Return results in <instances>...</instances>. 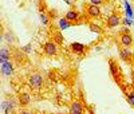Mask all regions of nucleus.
<instances>
[{"label": "nucleus", "instance_id": "nucleus-1", "mask_svg": "<svg viewBox=\"0 0 134 114\" xmlns=\"http://www.w3.org/2000/svg\"><path fill=\"white\" fill-rule=\"evenodd\" d=\"M109 68H110V75L113 77L114 81L122 87V82H124V75L121 73V67L119 64L114 61V59H110L109 61Z\"/></svg>", "mask_w": 134, "mask_h": 114}, {"label": "nucleus", "instance_id": "nucleus-2", "mask_svg": "<svg viewBox=\"0 0 134 114\" xmlns=\"http://www.w3.org/2000/svg\"><path fill=\"white\" fill-rule=\"evenodd\" d=\"M28 85H30V87L34 89V90H40V89L43 87V85H44V78H43V75L39 74V73L31 74V75L28 77Z\"/></svg>", "mask_w": 134, "mask_h": 114}, {"label": "nucleus", "instance_id": "nucleus-3", "mask_svg": "<svg viewBox=\"0 0 134 114\" xmlns=\"http://www.w3.org/2000/svg\"><path fill=\"white\" fill-rule=\"evenodd\" d=\"M43 52H44V55H47V56H57L58 52H59V47H58V44L55 42L47 40L46 43L43 44Z\"/></svg>", "mask_w": 134, "mask_h": 114}, {"label": "nucleus", "instance_id": "nucleus-4", "mask_svg": "<svg viewBox=\"0 0 134 114\" xmlns=\"http://www.w3.org/2000/svg\"><path fill=\"white\" fill-rule=\"evenodd\" d=\"M118 40H119V44L122 46V47H126V48H130L133 46V36L130 32H119L118 35Z\"/></svg>", "mask_w": 134, "mask_h": 114}, {"label": "nucleus", "instance_id": "nucleus-5", "mask_svg": "<svg viewBox=\"0 0 134 114\" xmlns=\"http://www.w3.org/2000/svg\"><path fill=\"white\" fill-rule=\"evenodd\" d=\"M12 59L19 66H24L27 63V56H26V54L23 51H21V48L20 50H18V48L12 50Z\"/></svg>", "mask_w": 134, "mask_h": 114}, {"label": "nucleus", "instance_id": "nucleus-6", "mask_svg": "<svg viewBox=\"0 0 134 114\" xmlns=\"http://www.w3.org/2000/svg\"><path fill=\"white\" fill-rule=\"evenodd\" d=\"M119 58L124 61L125 63H127V64H133V62H134V54L129 48H126V47H121L119 48Z\"/></svg>", "mask_w": 134, "mask_h": 114}, {"label": "nucleus", "instance_id": "nucleus-7", "mask_svg": "<svg viewBox=\"0 0 134 114\" xmlns=\"http://www.w3.org/2000/svg\"><path fill=\"white\" fill-rule=\"evenodd\" d=\"M69 113L70 114H83L85 113V106L81 101L78 99H74L71 104H70V107H69Z\"/></svg>", "mask_w": 134, "mask_h": 114}, {"label": "nucleus", "instance_id": "nucleus-8", "mask_svg": "<svg viewBox=\"0 0 134 114\" xmlns=\"http://www.w3.org/2000/svg\"><path fill=\"white\" fill-rule=\"evenodd\" d=\"M119 23H121V15L119 12H113V14H110L107 20H106V27L107 28H114L117 26H119Z\"/></svg>", "mask_w": 134, "mask_h": 114}, {"label": "nucleus", "instance_id": "nucleus-9", "mask_svg": "<svg viewBox=\"0 0 134 114\" xmlns=\"http://www.w3.org/2000/svg\"><path fill=\"white\" fill-rule=\"evenodd\" d=\"M64 18H66L67 20H69V21H71L72 24H78V23H81V20H82L81 14L78 12V11H75V9H70V11H67L66 15H64Z\"/></svg>", "mask_w": 134, "mask_h": 114}, {"label": "nucleus", "instance_id": "nucleus-10", "mask_svg": "<svg viewBox=\"0 0 134 114\" xmlns=\"http://www.w3.org/2000/svg\"><path fill=\"white\" fill-rule=\"evenodd\" d=\"M70 50H71L74 54H76V55H83V54H86V51H87V46H85V44H82V43H78V42H72V43L70 44Z\"/></svg>", "mask_w": 134, "mask_h": 114}, {"label": "nucleus", "instance_id": "nucleus-11", "mask_svg": "<svg viewBox=\"0 0 134 114\" xmlns=\"http://www.w3.org/2000/svg\"><path fill=\"white\" fill-rule=\"evenodd\" d=\"M15 107H16V102L14 98H9L8 101H3V104H2V109L4 110L5 114H12Z\"/></svg>", "mask_w": 134, "mask_h": 114}, {"label": "nucleus", "instance_id": "nucleus-12", "mask_svg": "<svg viewBox=\"0 0 134 114\" xmlns=\"http://www.w3.org/2000/svg\"><path fill=\"white\" fill-rule=\"evenodd\" d=\"M86 12L90 18H99L100 16V8H99V6H94L90 3L86 6Z\"/></svg>", "mask_w": 134, "mask_h": 114}, {"label": "nucleus", "instance_id": "nucleus-13", "mask_svg": "<svg viewBox=\"0 0 134 114\" xmlns=\"http://www.w3.org/2000/svg\"><path fill=\"white\" fill-rule=\"evenodd\" d=\"M0 70H2V74L5 75V77H11L14 74V63L8 61V62H4L2 63V67H0Z\"/></svg>", "mask_w": 134, "mask_h": 114}, {"label": "nucleus", "instance_id": "nucleus-14", "mask_svg": "<svg viewBox=\"0 0 134 114\" xmlns=\"http://www.w3.org/2000/svg\"><path fill=\"white\" fill-rule=\"evenodd\" d=\"M30 101H31V97H30L28 93H26V91H21V93H19V95H18V104H19L20 106L26 107V106L30 104Z\"/></svg>", "mask_w": 134, "mask_h": 114}, {"label": "nucleus", "instance_id": "nucleus-15", "mask_svg": "<svg viewBox=\"0 0 134 114\" xmlns=\"http://www.w3.org/2000/svg\"><path fill=\"white\" fill-rule=\"evenodd\" d=\"M11 58H12V51H9L7 47H2V50H0V63H4V62H8L11 61Z\"/></svg>", "mask_w": 134, "mask_h": 114}, {"label": "nucleus", "instance_id": "nucleus-16", "mask_svg": "<svg viewBox=\"0 0 134 114\" xmlns=\"http://www.w3.org/2000/svg\"><path fill=\"white\" fill-rule=\"evenodd\" d=\"M51 39H52V42H55L57 44H63L64 43V38L62 35V32L57 31V30L51 31Z\"/></svg>", "mask_w": 134, "mask_h": 114}, {"label": "nucleus", "instance_id": "nucleus-17", "mask_svg": "<svg viewBox=\"0 0 134 114\" xmlns=\"http://www.w3.org/2000/svg\"><path fill=\"white\" fill-rule=\"evenodd\" d=\"M3 39L8 43V44H14L16 42V36L12 31H7L5 34H3Z\"/></svg>", "mask_w": 134, "mask_h": 114}, {"label": "nucleus", "instance_id": "nucleus-18", "mask_svg": "<svg viewBox=\"0 0 134 114\" xmlns=\"http://www.w3.org/2000/svg\"><path fill=\"white\" fill-rule=\"evenodd\" d=\"M71 26H74L71 21H69L66 18H60L59 19V28L60 30H66V28H70Z\"/></svg>", "mask_w": 134, "mask_h": 114}, {"label": "nucleus", "instance_id": "nucleus-19", "mask_svg": "<svg viewBox=\"0 0 134 114\" xmlns=\"http://www.w3.org/2000/svg\"><path fill=\"white\" fill-rule=\"evenodd\" d=\"M126 99L131 106H134V90H130L129 93H126Z\"/></svg>", "mask_w": 134, "mask_h": 114}, {"label": "nucleus", "instance_id": "nucleus-20", "mask_svg": "<svg viewBox=\"0 0 134 114\" xmlns=\"http://www.w3.org/2000/svg\"><path fill=\"white\" fill-rule=\"evenodd\" d=\"M50 16H48V14H40V21L43 23L44 26H47L48 23H50Z\"/></svg>", "mask_w": 134, "mask_h": 114}, {"label": "nucleus", "instance_id": "nucleus-21", "mask_svg": "<svg viewBox=\"0 0 134 114\" xmlns=\"http://www.w3.org/2000/svg\"><path fill=\"white\" fill-rule=\"evenodd\" d=\"M88 27H90V30H91L93 32H97V34L102 32V28H100L98 24H94V23H90V24H88Z\"/></svg>", "mask_w": 134, "mask_h": 114}, {"label": "nucleus", "instance_id": "nucleus-22", "mask_svg": "<svg viewBox=\"0 0 134 114\" xmlns=\"http://www.w3.org/2000/svg\"><path fill=\"white\" fill-rule=\"evenodd\" d=\"M46 9H47L46 2H44V0H40L39 2V12L40 14H46Z\"/></svg>", "mask_w": 134, "mask_h": 114}, {"label": "nucleus", "instance_id": "nucleus-23", "mask_svg": "<svg viewBox=\"0 0 134 114\" xmlns=\"http://www.w3.org/2000/svg\"><path fill=\"white\" fill-rule=\"evenodd\" d=\"M21 51H23L24 54H28V52H31V51H32V46H31V44H27V46H24V47H21Z\"/></svg>", "mask_w": 134, "mask_h": 114}, {"label": "nucleus", "instance_id": "nucleus-24", "mask_svg": "<svg viewBox=\"0 0 134 114\" xmlns=\"http://www.w3.org/2000/svg\"><path fill=\"white\" fill-rule=\"evenodd\" d=\"M90 3L94 4V6H100L103 3V0H90Z\"/></svg>", "mask_w": 134, "mask_h": 114}, {"label": "nucleus", "instance_id": "nucleus-25", "mask_svg": "<svg viewBox=\"0 0 134 114\" xmlns=\"http://www.w3.org/2000/svg\"><path fill=\"white\" fill-rule=\"evenodd\" d=\"M48 16H50L51 20L55 19V16H57V11H50V12H48Z\"/></svg>", "mask_w": 134, "mask_h": 114}, {"label": "nucleus", "instance_id": "nucleus-26", "mask_svg": "<svg viewBox=\"0 0 134 114\" xmlns=\"http://www.w3.org/2000/svg\"><path fill=\"white\" fill-rule=\"evenodd\" d=\"M18 114H32L31 111H28V110H20Z\"/></svg>", "mask_w": 134, "mask_h": 114}, {"label": "nucleus", "instance_id": "nucleus-27", "mask_svg": "<svg viewBox=\"0 0 134 114\" xmlns=\"http://www.w3.org/2000/svg\"><path fill=\"white\" fill-rule=\"evenodd\" d=\"M39 114H46V113H39Z\"/></svg>", "mask_w": 134, "mask_h": 114}, {"label": "nucleus", "instance_id": "nucleus-28", "mask_svg": "<svg viewBox=\"0 0 134 114\" xmlns=\"http://www.w3.org/2000/svg\"><path fill=\"white\" fill-rule=\"evenodd\" d=\"M58 114H63V113H58Z\"/></svg>", "mask_w": 134, "mask_h": 114}]
</instances>
